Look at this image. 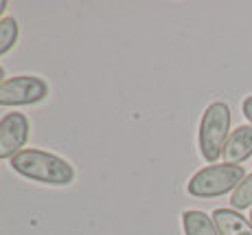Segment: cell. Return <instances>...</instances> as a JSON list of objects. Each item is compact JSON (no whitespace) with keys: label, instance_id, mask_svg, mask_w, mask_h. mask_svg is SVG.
<instances>
[{"label":"cell","instance_id":"277c9868","mask_svg":"<svg viewBox=\"0 0 252 235\" xmlns=\"http://www.w3.org/2000/svg\"><path fill=\"white\" fill-rule=\"evenodd\" d=\"M48 95V84L40 77L18 75L0 84V106H31Z\"/></svg>","mask_w":252,"mask_h":235},{"label":"cell","instance_id":"8fae6325","mask_svg":"<svg viewBox=\"0 0 252 235\" xmlns=\"http://www.w3.org/2000/svg\"><path fill=\"white\" fill-rule=\"evenodd\" d=\"M241 110H244V117L250 121V125H252V95L244 99V104H241Z\"/></svg>","mask_w":252,"mask_h":235},{"label":"cell","instance_id":"5b68a950","mask_svg":"<svg viewBox=\"0 0 252 235\" xmlns=\"http://www.w3.org/2000/svg\"><path fill=\"white\" fill-rule=\"evenodd\" d=\"M29 119L22 112H9L0 119V160L20 154L29 139Z\"/></svg>","mask_w":252,"mask_h":235},{"label":"cell","instance_id":"7c38bea8","mask_svg":"<svg viewBox=\"0 0 252 235\" xmlns=\"http://www.w3.org/2000/svg\"><path fill=\"white\" fill-rule=\"evenodd\" d=\"M7 11V0H0V16Z\"/></svg>","mask_w":252,"mask_h":235},{"label":"cell","instance_id":"6da1fadb","mask_svg":"<svg viewBox=\"0 0 252 235\" xmlns=\"http://www.w3.org/2000/svg\"><path fill=\"white\" fill-rule=\"evenodd\" d=\"M11 167L18 174L35 180V183L53 185V187L70 185L72 178H75V169H72V165L68 160H64L62 156L42 152V150H33V148L22 150L20 154L13 156Z\"/></svg>","mask_w":252,"mask_h":235},{"label":"cell","instance_id":"7a4b0ae2","mask_svg":"<svg viewBox=\"0 0 252 235\" xmlns=\"http://www.w3.org/2000/svg\"><path fill=\"white\" fill-rule=\"evenodd\" d=\"M230 108L224 101H213L200 121V154L204 160L215 163L221 158L226 141L230 136Z\"/></svg>","mask_w":252,"mask_h":235},{"label":"cell","instance_id":"3957f363","mask_svg":"<svg viewBox=\"0 0 252 235\" xmlns=\"http://www.w3.org/2000/svg\"><path fill=\"white\" fill-rule=\"evenodd\" d=\"M246 169L241 165H208L193 174L187 189L195 198H217L228 192H235L237 185L246 178Z\"/></svg>","mask_w":252,"mask_h":235},{"label":"cell","instance_id":"52a82bcc","mask_svg":"<svg viewBox=\"0 0 252 235\" xmlns=\"http://www.w3.org/2000/svg\"><path fill=\"white\" fill-rule=\"evenodd\" d=\"M213 220H215L220 235H252L250 220L235 209H215Z\"/></svg>","mask_w":252,"mask_h":235},{"label":"cell","instance_id":"8992f818","mask_svg":"<svg viewBox=\"0 0 252 235\" xmlns=\"http://www.w3.org/2000/svg\"><path fill=\"white\" fill-rule=\"evenodd\" d=\"M224 163L226 165H241L246 158L252 156V125H239L230 132L224 148Z\"/></svg>","mask_w":252,"mask_h":235},{"label":"cell","instance_id":"9c48e42d","mask_svg":"<svg viewBox=\"0 0 252 235\" xmlns=\"http://www.w3.org/2000/svg\"><path fill=\"white\" fill-rule=\"evenodd\" d=\"M230 207L235 211H244V209H252V174H248L237 189L230 196Z\"/></svg>","mask_w":252,"mask_h":235},{"label":"cell","instance_id":"5bb4252c","mask_svg":"<svg viewBox=\"0 0 252 235\" xmlns=\"http://www.w3.org/2000/svg\"><path fill=\"white\" fill-rule=\"evenodd\" d=\"M250 224H252V209H250Z\"/></svg>","mask_w":252,"mask_h":235},{"label":"cell","instance_id":"30bf717a","mask_svg":"<svg viewBox=\"0 0 252 235\" xmlns=\"http://www.w3.org/2000/svg\"><path fill=\"white\" fill-rule=\"evenodd\" d=\"M18 42V20L16 18H2L0 20V55L11 51Z\"/></svg>","mask_w":252,"mask_h":235},{"label":"cell","instance_id":"ba28073f","mask_svg":"<svg viewBox=\"0 0 252 235\" xmlns=\"http://www.w3.org/2000/svg\"><path fill=\"white\" fill-rule=\"evenodd\" d=\"M182 227L184 235H220L213 215H206L197 209H189L182 213Z\"/></svg>","mask_w":252,"mask_h":235},{"label":"cell","instance_id":"4fadbf2b","mask_svg":"<svg viewBox=\"0 0 252 235\" xmlns=\"http://www.w3.org/2000/svg\"><path fill=\"white\" fill-rule=\"evenodd\" d=\"M2 81H4V68L0 66V84H2Z\"/></svg>","mask_w":252,"mask_h":235}]
</instances>
